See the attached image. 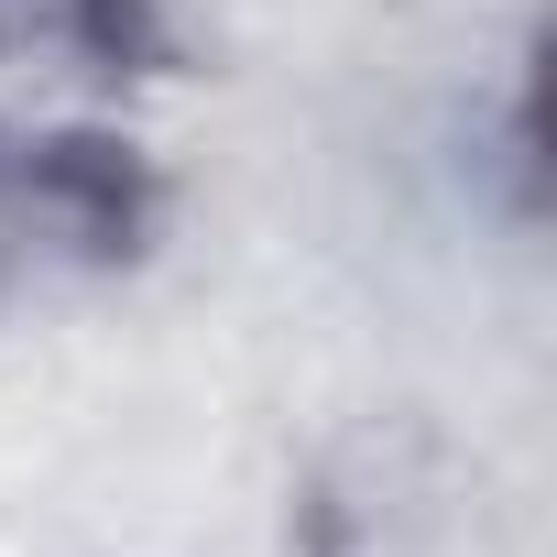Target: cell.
<instances>
[{
	"label": "cell",
	"instance_id": "6da1fadb",
	"mask_svg": "<svg viewBox=\"0 0 557 557\" xmlns=\"http://www.w3.org/2000/svg\"><path fill=\"white\" fill-rule=\"evenodd\" d=\"M153 230V164L88 121H12L0 110V329L77 273L132 262Z\"/></svg>",
	"mask_w": 557,
	"mask_h": 557
},
{
	"label": "cell",
	"instance_id": "7a4b0ae2",
	"mask_svg": "<svg viewBox=\"0 0 557 557\" xmlns=\"http://www.w3.org/2000/svg\"><path fill=\"white\" fill-rule=\"evenodd\" d=\"M262 0H88V77H208Z\"/></svg>",
	"mask_w": 557,
	"mask_h": 557
},
{
	"label": "cell",
	"instance_id": "3957f363",
	"mask_svg": "<svg viewBox=\"0 0 557 557\" xmlns=\"http://www.w3.org/2000/svg\"><path fill=\"white\" fill-rule=\"evenodd\" d=\"M0 77H88V0H0Z\"/></svg>",
	"mask_w": 557,
	"mask_h": 557
}]
</instances>
